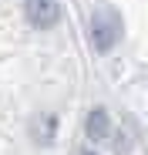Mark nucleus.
Segmentation results:
<instances>
[{"label":"nucleus","instance_id":"1","mask_svg":"<svg viewBox=\"0 0 148 155\" xmlns=\"http://www.w3.org/2000/svg\"><path fill=\"white\" fill-rule=\"evenodd\" d=\"M121 31H125V24H121V14L114 7H98L91 14V44L98 54H108L121 41Z\"/></svg>","mask_w":148,"mask_h":155},{"label":"nucleus","instance_id":"2","mask_svg":"<svg viewBox=\"0 0 148 155\" xmlns=\"http://www.w3.org/2000/svg\"><path fill=\"white\" fill-rule=\"evenodd\" d=\"M24 14L37 31H51L61 20V4L57 0H24Z\"/></svg>","mask_w":148,"mask_h":155},{"label":"nucleus","instance_id":"3","mask_svg":"<svg viewBox=\"0 0 148 155\" xmlns=\"http://www.w3.org/2000/svg\"><path fill=\"white\" fill-rule=\"evenodd\" d=\"M84 132H88L91 142H105V138L111 135V118H108V111H105V108H94V111L88 115Z\"/></svg>","mask_w":148,"mask_h":155},{"label":"nucleus","instance_id":"4","mask_svg":"<svg viewBox=\"0 0 148 155\" xmlns=\"http://www.w3.org/2000/svg\"><path fill=\"white\" fill-rule=\"evenodd\" d=\"M81 155H98V152H81Z\"/></svg>","mask_w":148,"mask_h":155}]
</instances>
